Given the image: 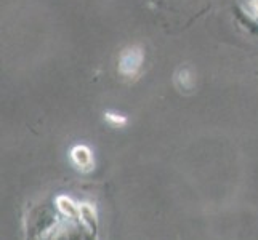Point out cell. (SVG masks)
Returning a JSON list of instances; mask_svg holds the SVG:
<instances>
[]
</instances>
